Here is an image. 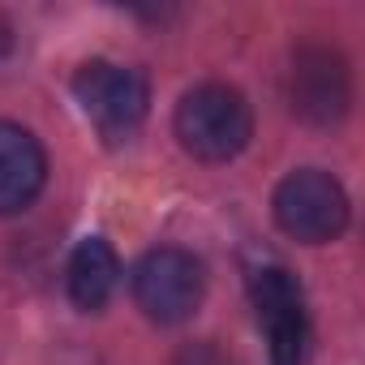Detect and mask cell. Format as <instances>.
Returning a JSON list of instances; mask_svg holds the SVG:
<instances>
[{"label":"cell","mask_w":365,"mask_h":365,"mask_svg":"<svg viewBox=\"0 0 365 365\" xmlns=\"http://www.w3.org/2000/svg\"><path fill=\"white\" fill-rule=\"evenodd\" d=\"M73 99L86 112V120L99 129V138L112 146L129 142L142 129L146 108H150L146 78L116 61H86L73 73Z\"/></svg>","instance_id":"7a4b0ae2"},{"label":"cell","mask_w":365,"mask_h":365,"mask_svg":"<svg viewBox=\"0 0 365 365\" xmlns=\"http://www.w3.org/2000/svg\"><path fill=\"white\" fill-rule=\"evenodd\" d=\"M250 301H254L258 327L267 335L271 365H305L309 314H305V292H301L297 275L279 262H258L250 271Z\"/></svg>","instance_id":"5b68a950"},{"label":"cell","mask_w":365,"mask_h":365,"mask_svg":"<svg viewBox=\"0 0 365 365\" xmlns=\"http://www.w3.org/2000/svg\"><path fill=\"white\" fill-rule=\"evenodd\" d=\"M129 288H133L138 309L150 322L176 327V322H185L202 305L207 275H202V262L190 250L159 245V250H150V254L138 258V267L129 275Z\"/></svg>","instance_id":"277c9868"},{"label":"cell","mask_w":365,"mask_h":365,"mask_svg":"<svg viewBox=\"0 0 365 365\" xmlns=\"http://www.w3.org/2000/svg\"><path fill=\"white\" fill-rule=\"evenodd\" d=\"M48 180V155L39 138L14 120H0V215L26 211Z\"/></svg>","instance_id":"52a82bcc"},{"label":"cell","mask_w":365,"mask_h":365,"mask_svg":"<svg viewBox=\"0 0 365 365\" xmlns=\"http://www.w3.org/2000/svg\"><path fill=\"white\" fill-rule=\"evenodd\" d=\"M5 48H9V26L0 22V52H5Z\"/></svg>","instance_id":"9c48e42d"},{"label":"cell","mask_w":365,"mask_h":365,"mask_svg":"<svg viewBox=\"0 0 365 365\" xmlns=\"http://www.w3.org/2000/svg\"><path fill=\"white\" fill-rule=\"evenodd\" d=\"M65 284H69V301L86 314L103 309L120 284V258L116 250L103 241V237H86L78 241V250L69 254V267H65Z\"/></svg>","instance_id":"ba28073f"},{"label":"cell","mask_w":365,"mask_h":365,"mask_svg":"<svg viewBox=\"0 0 365 365\" xmlns=\"http://www.w3.org/2000/svg\"><path fill=\"white\" fill-rule=\"evenodd\" d=\"M348 65L331 48H301L292 61V108L309 125H335L348 112Z\"/></svg>","instance_id":"8992f818"},{"label":"cell","mask_w":365,"mask_h":365,"mask_svg":"<svg viewBox=\"0 0 365 365\" xmlns=\"http://www.w3.org/2000/svg\"><path fill=\"white\" fill-rule=\"evenodd\" d=\"M271 211H275V224L301 245H327L348 228V194L322 168L288 172L275 185Z\"/></svg>","instance_id":"3957f363"},{"label":"cell","mask_w":365,"mask_h":365,"mask_svg":"<svg viewBox=\"0 0 365 365\" xmlns=\"http://www.w3.org/2000/svg\"><path fill=\"white\" fill-rule=\"evenodd\" d=\"M172 129H176V142L185 146L194 159L228 163V159H237L250 146L254 116H250V103H245V95L237 86L202 82V86L180 95Z\"/></svg>","instance_id":"6da1fadb"}]
</instances>
